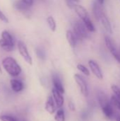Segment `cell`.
Wrapping results in <instances>:
<instances>
[{
    "label": "cell",
    "instance_id": "cell-2",
    "mask_svg": "<svg viewBox=\"0 0 120 121\" xmlns=\"http://www.w3.org/2000/svg\"><path fill=\"white\" fill-rule=\"evenodd\" d=\"M74 9L75 10V12L79 16V17H80V18L81 19L83 23L85 24L87 29L90 32H94L95 30V26L93 24L86 9L83 6L78 5V4H76Z\"/></svg>",
    "mask_w": 120,
    "mask_h": 121
},
{
    "label": "cell",
    "instance_id": "cell-28",
    "mask_svg": "<svg viewBox=\"0 0 120 121\" xmlns=\"http://www.w3.org/2000/svg\"><path fill=\"white\" fill-rule=\"evenodd\" d=\"M25 4L28 5L29 6H32L33 4V0H22Z\"/></svg>",
    "mask_w": 120,
    "mask_h": 121
},
{
    "label": "cell",
    "instance_id": "cell-11",
    "mask_svg": "<svg viewBox=\"0 0 120 121\" xmlns=\"http://www.w3.org/2000/svg\"><path fill=\"white\" fill-rule=\"evenodd\" d=\"M102 111L103 112L104 115L108 118H112L114 116V110L112 108V104L108 101L107 103H105L104 104L100 106Z\"/></svg>",
    "mask_w": 120,
    "mask_h": 121
},
{
    "label": "cell",
    "instance_id": "cell-15",
    "mask_svg": "<svg viewBox=\"0 0 120 121\" xmlns=\"http://www.w3.org/2000/svg\"><path fill=\"white\" fill-rule=\"evenodd\" d=\"M66 40H67L68 43H69L70 46L71 48H74L76 45L77 39H76L74 32H72L71 30H67L66 33Z\"/></svg>",
    "mask_w": 120,
    "mask_h": 121
},
{
    "label": "cell",
    "instance_id": "cell-29",
    "mask_svg": "<svg viewBox=\"0 0 120 121\" xmlns=\"http://www.w3.org/2000/svg\"><path fill=\"white\" fill-rule=\"evenodd\" d=\"M97 1L98 2V4L100 5H103V4L105 2V0H97Z\"/></svg>",
    "mask_w": 120,
    "mask_h": 121
},
{
    "label": "cell",
    "instance_id": "cell-23",
    "mask_svg": "<svg viewBox=\"0 0 120 121\" xmlns=\"http://www.w3.org/2000/svg\"><path fill=\"white\" fill-rule=\"evenodd\" d=\"M0 120L1 121H18L16 118L9 115H1Z\"/></svg>",
    "mask_w": 120,
    "mask_h": 121
},
{
    "label": "cell",
    "instance_id": "cell-17",
    "mask_svg": "<svg viewBox=\"0 0 120 121\" xmlns=\"http://www.w3.org/2000/svg\"><path fill=\"white\" fill-rule=\"evenodd\" d=\"M0 47L5 51L6 52H11L13 50L14 45H12L11 44H9L8 43L6 42L5 40H4L3 39L0 40Z\"/></svg>",
    "mask_w": 120,
    "mask_h": 121
},
{
    "label": "cell",
    "instance_id": "cell-9",
    "mask_svg": "<svg viewBox=\"0 0 120 121\" xmlns=\"http://www.w3.org/2000/svg\"><path fill=\"white\" fill-rule=\"evenodd\" d=\"M52 97L54 100L57 108H61L64 104V99L63 97V94L54 88L52 89Z\"/></svg>",
    "mask_w": 120,
    "mask_h": 121
},
{
    "label": "cell",
    "instance_id": "cell-13",
    "mask_svg": "<svg viewBox=\"0 0 120 121\" xmlns=\"http://www.w3.org/2000/svg\"><path fill=\"white\" fill-rule=\"evenodd\" d=\"M52 82H53L54 88L56 89L59 92H61L62 94H64V92H65V90H64V88L63 86V84H62V82L60 78L57 75H56V74L53 75V77H52Z\"/></svg>",
    "mask_w": 120,
    "mask_h": 121
},
{
    "label": "cell",
    "instance_id": "cell-19",
    "mask_svg": "<svg viewBox=\"0 0 120 121\" xmlns=\"http://www.w3.org/2000/svg\"><path fill=\"white\" fill-rule=\"evenodd\" d=\"M55 121H65V113L62 108H59L55 114L54 116Z\"/></svg>",
    "mask_w": 120,
    "mask_h": 121
},
{
    "label": "cell",
    "instance_id": "cell-12",
    "mask_svg": "<svg viewBox=\"0 0 120 121\" xmlns=\"http://www.w3.org/2000/svg\"><path fill=\"white\" fill-rule=\"evenodd\" d=\"M14 6L17 10L22 12L25 16H28V14L30 13V9H29L30 6L28 5H27L26 4H25L22 0L21 1H17L14 4Z\"/></svg>",
    "mask_w": 120,
    "mask_h": 121
},
{
    "label": "cell",
    "instance_id": "cell-7",
    "mask_svg": "<svg viewBox=\"0 0 120 121\" xmlns=\"http://www.w3.org/2000/svg\"><path fill=\"white\" fill-rule=\"evenodd\" d=\"M88 65H89V67H90L91 72H93V74L98 79L102 80L103 79V72H102L98 64L95 61L91 60L88 61Z\"/></svg>",
    "mask_w": 120,
    "mask_h": 121
},
{
    "label": "cell",
    "instance_id": "cell-14",
    "mask_svg": "<svg viewBox=\"0 0 120 121\" xmlns=\"http://www.w3.org/2000/svg\"><path fill=\"white\" fill-rule=\"evenodd\" d=\"M10 84H11V89L14 92H20L24 88V85L23 82L18 79H11L10 81Z\"/></svg>",
    "mask_w": 120,
    "mask_h": 121
},
{
    "label": "cell",
    "instance_id": "cell-5",
    "mask_svg": "<svg viewBox=\"0 0 120 121\" xmlns=\"http://www.w3.org/2000/svg\"><path fill=\"white\" fill-rule=\"evenodd\" d=\"M105 43L107 48H108V50L112 55V56L116 59V60L118 62L120 63V50H119L116 48L113 41L111 40V38L108 35L105 36Z\"/></svg>",
    "mask_w": 120,
    "mask_h": 121
},
{
    "label": "cell",
    "instance_id": "cell-30",
    "mask_svg": "<svg viewBox=\"0 0 120 121\" xmlns=\"http://www.w3.org/2000/svg\"><path fill=\"white\" fill-rule=\"evenodd\" d=\"M117 121H120V116L117 118Z\"/></svg>",
    "mask_w": 120,
    "mask_h": 121
},
{
    "label": "cell",
    "instance_id": "cell-16",
    "mask_svg": "<svg viewBox=\"0 0 120 121\" xmlns=\"http://www.w3.org/2000/svg\"><path fill=\"white\" fill-rule=\"evenodd\" d=\"M1 39H3L4 40H5L6 42L8 43L9 44L14 45V41H13V38L11 36V35L6 30H4L1 32Z\"/></svg>",
    "mask_w": 120,
    "mask_h": 121
},
{
    "label": "cell",
    "instance_id": "cell-20",
    "mask_svg": "<svg viewBox=\"0 0 120 121\" xmlns=\"http://www.w3.org/2000/svg\"><path fill=\"white\" fill-rule=\"evenodd\" d=\"M47 24H48L50 30L54 32L56 30L57 25H56V22H55L54 18L52 16H48L47 18Z\"/></svg>",
    "mask_w": 120,
    "mask_h": 121
},
{
    "label": "cell",
    "instance_id": "cell-8",
    "mask_svg": "<svg viewBox=\"0 0 120 121\" xmlns=\"http://www.w3.org/2000/svg\"><path fill=\"white\" fill-rule=\"evenodd\" d=\"M97 21H98L101 23V25L104 27V28L108 33H110V34L112 33V28L111 23H110L109 19L108 18L107 16L105 15V13L104 12H103L100 15V16L98 17Z\"/></svg>",
    "mask_w": 120,
    "mask_h": 121
},
{
    "label": "cell",
    "instance_id": "cell-10",
    "mask_svg": "<svg viewBox=\"0 0 120 121\" xmlns=\"http://www.w3.org/2000/svg\"><path fill=\"white\" fill-rule=\"evenodd\" d=\"M56 108H57V106H56V104L54 102L53 97L52 96H48L45 102V111L48 113L52 115L56 112Z\"/></svg>",
    "mask_w": 120,
    "mask_h": 121
},
{
    "label": "cell",
    "instance_id": "cell-25",
    "mask_svg": "<svg viewBox=\"0 0 120 121\" xmlns=\"http://www.w3.org/2000/svg\"><path fill=\"white\" fill-rule=\"evenodd\" d=\"M111 89L112 91V92L115 94V96L116 97H117L120 100V89L115 84H112L111 86Z\"/></svg>",
    "mask_w": 120,
    "mask_h": 121
},
{
    "label": "cell",
    "instance_id": "cell-4",
    "mask_svg": "<svg viewBox=\"0 0 120 121\" xmlns=\"http://www.w3.org/2000/svg\"><path fill=\"white\" fill-rule=\"evenodd\" d=\"M74 80H75L76 83L77 84L82 95L85 97H87L88 96L89 91H88V87L86 81L84 79V78L82 76H81L79 74H74Z\"/></svg>",
    "mask_w": 120,
    "mask_h": 121
},
{
    "label": "cell",
    "instance_id": "cell-3",
    "mask_svg": "<svg viewBox=\"0 0 120 121\" xmlns=\"http://www.w3.org/2000/svg\"><path fill=\"white\" fill-rule=\"evenodd\" d=\"M74 33L77 40H82L89 38L88 30L86 27L85 24L81 21H76L73 25Z\"/></svg>",
    "mask_w": 120,
    "mask_h": 121
},
{
    "label": "cell",
    "instance_id": "cell-6",
    "mask_svg": "<svg viewBox=\"0 0 120 121\" xmlns=\"http://www.w3.org/2000/svg\"><path fill=\"white\" fill-rule=\"evenodd\" d=\"M17 46H18V52H19L20 55L22 56V57L24 59V60L30 65H32V64H33L32 57H30V55L28 52V48H27L26 45L24 44V43L22 41H18Z\"/></svg>",
    "mask_w": 120,
    "mask_h": 121
},
{
    "label": "cell",
    "instance_id": "cell-21",
    "mask_svg": "<svg viewBox=\"0 0 120 121\" xmlns=\"http://www.w3.org/2000/svg\"><path fill=\"white\" fill-rule=\"evenodd\" d=\"M110 104H112V106H114L115 108L120 111V100L117 97H116L115 96H112L111 97Z\"/></svg>",
    "mask_w": 120,
    "mask_h": 121
},
{
    "label": "cell",
    "instance_id": "cell-26",
    "mask_svg": "<svg viewBox=\"0 0 120 121\" xmlns=\"http://www.w3.org/2000/svg\"><path fill=\"white\" fill-rule=\"evenodd\" d=\"M0 20L1 21H3L4 23H8V18L6 17V16L0 10Z\"/></svg>",
    "mask_w": 120,
    "mask_h": 121
},
{
    "label": "cell",
    "instance_id": "cell-24",
    "mask_svg": "<svg viewBox=\"0 0 120 121\" xmlns=\"http://www.w3.org/2000/svg\"><path fill=\"white\" fill-rule=\"evenodd\" d=\"M36 55L41 60H45V57H46L45 51L40 48H36Z\"/></svg>",
    "mask_w": 120,
    "mask_h": 121
},
{
    "label": "cell",
    "instance_id": "cell-1",
    "mask_svg": "<svg viewBox=\"0 0 120 121\" xmlns=\"http://www.w3.org/2000/svg\"><path fill=\"white\" fill-rule=\"evenodd\" d=\"M2 66L5 71L12 77H17L21 73V67L11 57H5L2 60Z\"/></svg>",
    "mask_w": 120,
    "mask_h": 121
},
{
    "label": "cell",
    "instance_id": "cell-32",
    "mask_svg": "<svg viewBox=\"0 0 120 121\" xmlns=\"http://www.w3.org/2000/svg\"><path fill=\"white\" fill-rule=\"evenodd\" d=\"M0 72H1V68H0Z\"/></svg>",
    "mask_w": 120,
    "mask_h": 121
},
{
    "label": "cell",
    "instance_id": "cell-27",
    "mask_svg": "<svg viewBox=\"0 0 120 121\" xmlns=\"http://www.w3.org/2000/svg\"><path fill=\"white\" fill-rule=\"evenodd\" d=\"M68 108H69V109L71 111H75V110H76L75 105H74V104L71 101H69V103H68Z\"/></svg>",
    "mask_w": 120,
    "mask_h": 121
},
{
    "label": "cell",
    "instance_id": "cell-31",
    "mask_svg": "<svg viewBox=\"0 0 120 121\" xmlns=\"http://www.w3.org/2000/svg\"><path fill=\"white\" fill-rule=\"evenodd\" d=\"M72 1H74V2H79V0H72Z\"/></svg>",
    "mask_w": 120,
    "mask_h": 121
},
{
    "label": "cell",
    "instance_id": "cell-18",
    "mask_svg": "<svg viewBox=\"0 0 120 121\" xmlns=\"http://www.w3.org/2000/svg\"><path fill=\"white\" fill-rule=\"evenodd\" d=\"M93 14L96 18V20L98 18L100 15L103 12L100 8V5L98 4V2H94L93 6Z\"/></svg>",
    "mask_w": 120,
    "mask_h": 121
},
{
    "label": "cell",
    "instance_id": "cell-22",
    "mask_svg": "<svg viewBox=\"0 0 120 121\" xmlns=\"http://www.w3.org/2000/svg\"><path fill=\"white\" fill-rule=\"evenodd\" d=\"M77 69L80 72H81L83 74H84L86 76H88V77L90 76V71L88 69V68L86 66H84V65H83L81 64H79L77 65Z\"/></svg>",
    "mask_w": 120,
    "mask_h": 121
}]
</instances>
